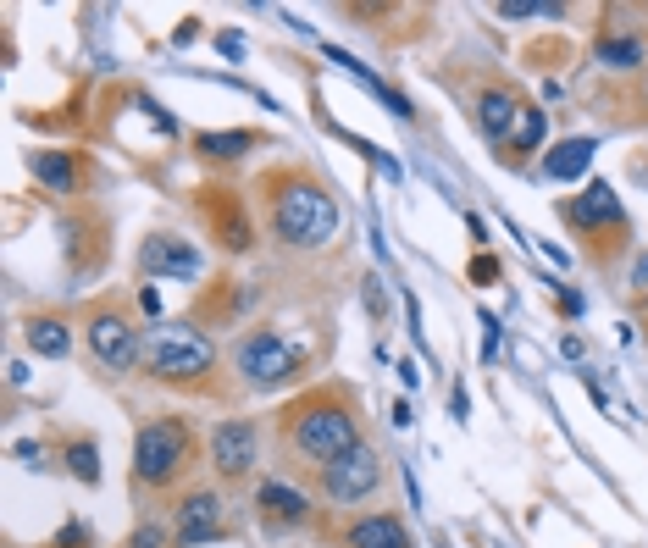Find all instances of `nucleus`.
Wrapping results in <instances>:
<instances>
[{
	"mask_svg": "<svg viewBox=\"0 0 648 548\" xmlns=\"http://www.w3.org/2000/svg\"><path fill=\"white\" fill-rule=\"evenodd\" d=\"M272 227H277V239L294 244V250H322V244L338 233V205H333V194H327L322 183L288 178V183H277Z\"/></svg>",
	"mask_w": 648,
	"mask_h": 548,
	"instance_id": "f257e3e1",
	"label": "nucleus"
},
{
	"mask_svg": "<svg viewBox=\"0 0 648 548\" xmlns=\"http://www.w3.org/2000/svg\"><path fill=\"white\" fill-rule=\"evenodd\" d=\"M294 449L300 454H311V460H322V465H333L338 454H349V449H360V427H355V410H344V405H333V399H322V405H305V410H294Z\"/></svg>",
	"mask_w": 648,
	"mask_h": 548,
	"instance_id": "f03ea898",
	"label": "nucleus"
},
{
	"mask_svg": "<svg viewBox=\"0 0 648 548\" xmlns=\"http://www.w3.org/2000/svg\"><path fill=\"white\" fill-rule=\"evenodd\" d=\"M211 360H216L211 338L194 333V327H161V333H150V344H144V366L161 382H194V377L211 371Z\"/></svg>",
	"mask_w": 648,
	"mask_h": 548,
	"instance_id": "7ed1b4c3",
	"label": "nucleus"
},
{
	"mask_svg": "<svg viewBox=\"0 0 648 548\" xmlns=\"http://www.w3.org/2000/svg\"><path fill=\"white\" fill-rule=\"evenodd\" d=\"M183 449H189V438H183L178 421H144L139 438H133V471H139L144 488H167L183 471Z\"/></svg>",
	"mask_w": 648,
	"mask_h": 548,
	"instance_id": "20e7f679",
	"label": "nucleus"
},
{
	"mask_svg": "<svg viewBox=\"0 0 648 548\" xmlns=\"http://www.w3.org/2000/svg\"><path fill=\"white\" fill-rule=\"evenodd\" d=\"M305 366V349L288 344V338L277 333H250L239 344V377L250 382V388H277V382H294Z\"/></svg>",
	"mask_w": 648,
	"mask_h": 548,
	"instance_id": "39448f33",
	"label": "nucleus"
},
{
	"mask_svg": "<svg viewBox=\"0 0 648 548\" xmlns=\"http://www.w3.org/2000/svg\"><path fill=\"white\" fill-rule=\"evenodd\" d=\"M383 482V465H377V454L360 443V449H349V454H338L333 465H322V488H327V499L333 504H355V499H366V493Z\"/></svg>",
	"mask_w": 648,
	"mask_h": 548,
	"instance_id": "423d86ee",
	"label": "nucleus"
},
{
	"mask_svg": "<svg viewBox=\"0 0 648 548\" xmlns=\"http://www.w3.org/2000/svg\"><path fill=\"white\" fill-rule=\"evenodd\" d=\"M89 349H95L100 360H106L111 371H128L133 360H139V333H133L122 316H111V310H100L95 322H89Z\"/></svg>",
	"mask_w": 648,
	"mask_h": 548,
	"instance_id": "0eeeda50",
	"label": "nucleus"
},
{
	"mask_svg": "<svg viewBox=\"0 0 648 548\" xmlns=\"http://www.w3.org/2000/svg\"><path fill=\"white\" fill-rule=\"evenodd\" d=\"M211 460H216L222 477H244L255 465V427L250 421H222L216 438H211Z\"/></svg>",
	"mask_w": 648,
	"mask_h": 548,
	"instance_id": "6e6552de",
	"label": "nucleus"
},
{
	"mask_svg": "<svg viewBox=\"0 0 648 548\" xmlns=\"http://www.w3.org/2000/svg\"><path fill=\"white\" fill-rule=\"evenodd\" d=\"M216 532H222V499H216V493H189L183 510H178L172 537H178L183 548H194V543H211Z\"/></svg>",
	"mask_w": 648,
	"mask_h": 548,
	"instance_id": "1a4fd4ad",
	"label": "nucleus"
},
{
	"mask_svg": "<svg viewBox=\"0 0 648 548\" xmlns=\"http://www.w3.org/2000/svg\"><path fill=\"white\" fill-rule=\"evenodd\" d=\"M139 261H144V272H156V277H200V255H194V244H183V239H167V233H156V239L139 250Z\"/></svg>",
	"mask_w": 648,
	"mask_h": 548,
	"instance_id": "9d476101",
	"label": "nucleus"
},
{
	"mask_svg": "<svg viewBox=\"0 0 648 548\" xmlns=\"http://www.w3.org/2000/svg\"><path fill=\"white\" fill-rule=\"evenodd\" d=\"M560 216H565L571 227H604V222H621V205H615V189H610V183H593L588 194L565 200Z\"/></svg>",
	"mask_w": 648,
	"mask_h": 548,
	"instance_id": "9b49d317",
	"label": "nucleus"
},
{
	"mask_svg": "<svg viewBox=\"0 0 648 548\" xmlns=\"http://www.w3.org/2000/svg\"><path fill=\"white\" fill-rule=\"evenodd\" d=\"M255 510L277 526H300L311 504H305V493L288 488V482H261V488H255Z\"/></svg>",
	"mask_w": 648,
	"mask_h": 548,
	"instance_id": "f8f14e48",
	"label": "nucleus"
},
{
	"mask_svg": "<svg viewBox=\"0 0 648 548\" xmlns=\"http://www.w3.org/2000/svg\"><path fill=\"white\" fill-rule=\"evenodd\" d=\"M349 548H410V532L394 515H366L349 526Z\"/></svg>",
	"mask_w": 648,
	"mask_h": 548,
	"instance_id": "ddd939ff",
	"label": "nucleus"
},
{
	"mask_svg": "<svg viewBox=\"0 0 648 548\" xmlns=\"http://www.w3.org/2000/svg\"><path fill=\"white\" fill-rule=\"evenodd\" d=\"M205 216H211L216 239L228 244V250H250V222L239 216V205H233V194H205Z\"/></svg>",
	"mask_w": 648,
	"mask_h": 548,
	"instance_id": "4468645a",
	"label": "nucleus"
},
{
	"mask_svg": "<svg viewBox=\"0 0 648 548\" xmlns=\"http://www.w3.org/2000/svg\"><path fill=\"white\" fill-rule=\"evenodd\" d=\"M510 122H521L516 95H504V89H482V100H477V128L488 133V139H510Z\"/></svg>",
	"mask_w": 648,
	"mask_h": 548,
	"instance_id": "2eb2a0df",
	"label": "nucleus"
},
{
	"mask_svg": "<svg viewBox=\"0 0 648 548\" xmlns=\"http://www.w3.org/2000/svg\"><path fill=\"white\" fill-rule=\"evenodd\" d=\"M593 150H599L593 139H565V144H554L549 161H543V178H554V183L582 178V172H588V161H593Z\"/></svg>",
	"mask_w": 648,
	"mask_h": 548,
	"instance_id": "dca6fc26",
	"label": "nucleus"
},
{
	"mask_svg": "<svg viewBox=\"0 0 648 548\" xmlns=\"http://www.w3.org/2000/svg\"><path fill=\"white\" fill-rule=\"evenodd\" d=\"M28 344H34V355H45V360H67L72 355V338H67V327L61 322H28Z\"/></svg>",
	"mask_w": 648,
	"mask_h": 548,
	"instance_id": "f3484780",
	"label": "nucleus"
},
{
	"mask_svg": "<svg viewBox=\"0 0 648 548\" xmlns=\"http://www.w3.org/2000/svg\"><path fill=\"white\" fill-rule=\"evenodd\" d=\"M255 144V133H200V155L205 161H233Z\"/></svg>",
	"mask_w": 648,
	"mask_h": 548,
	"instance_id": "a211bd4d",
	"label": "nucleus"
},
{
	"mask_svg": "<svg viewBox=\"0 0 648 548\" xmlns=\"http://www.w3.org/2000/svg\"><path fill=\"white\" fill-rule=\"evenodd\" d=\"M643 61V45L637 39H599V67H615V72H626V67H637Z\"/></svg>",
	"mask_w": 648,
	"mask_h": 548,
	"instance_id": "6ab92c4d",
	"label": "nucleus"
},
{
	"mask_svg": "<svg viewBox=\"0 0 648 548\" xmlns=\"http://www.w3.org/2000/svg\"><path fill=\"white\" fill-rule=\"evenodd\" d=\"M34 178L50 183V189H72V161L56 155V150H45V155H34Z\"/></svg>",
	"mask_w": 648,
	"mask_h": 548,
	"instance_id": "aec40b11",
	"label": "nucleus"
},
{
	"mask_svg": "<svg viewBox=\"0 0 648 548\" xmlns=\"http://www.w3.org/2000/svg\"><path fill=\"white\" fill-rule=\"evenodd\" d=\"M543 128H549V117H543L538 106H527V111H521V122H516V139H510V144H516L521 155L538 150V144H543Z\"/></svg>",
	"mask_w": 648,
	"mask_h": 548,
	"instance_id": "412c9836",
	"label": "nucleus"
},
{
	"mask_svg": "<svg viewBox=\"0 0 648 548\" xmlns=\"http://www.w3.org/2000/svg\"><path fill=\"white\" fill-rule=\"evenodd\" d=\"M67 465H72V477H78V482H100V454H95V443H72V449H67Z\"/></svg>",
	"mask_w": 648,
	"mask_h": 548,
	"instance_id": "4be33fe9",
	"label": "nucleus"
},
{
	"mask_svg": "<svg viewBox=\"0 0 648 548\" xmlns=\"http://www.w3.org/2000/svg\"><path fill=\"white\" fill-rule=\"evenodd\" d=\"M493 355H499V322L482 316V360H493Z\"/></svg>",
	"mask_w": 648,
	"mask_h": 548,
	"instance_id": "5701e85b",
	"label": "nucleus"
},
{
	"mask_svg": "<svg viewBox=\"0 0 648 548\" xmlns=\"http://www.w3.org/2000/svg\"><path fill=\"white\" fill-rule=\"evenodd\" d=\"M128 548H161V532L156 526H139V532H133V543Z\"/></svg>",
	"mask_w": 648,
	"mask_h": 548,
	"instance_id": "b1692460",
	"label": "nucleus"
},
{
	"mask_svg": "<svg viewBox=\"0 0 648 548\" xmlns=\"http://www.w3.org/2000/svg\"><path fill=\"white\" fill-rule=\"evenodd\" d=\"M366 310H372V316H383V288H377V277H366Z\"/></svg>",
	"mask_w": 648,
	"mask_h": 548,
	"instance_id": "393cba45",
	"label": "nucleus"
},
{
	"mask_svg": "<svg viewBox=\"0 0 648 548\" xmlns=\"http://www.w3.org/2000/svg\"><path fill=\"white\" fill-rule=\"evenodd\" d=\"M449 410H455V421H466V410H471L466 388H455V394H449Z\"/></svg>",
	"mask_w": 648,
	"mask_h": 548,
	"instance_id": "a878e982",
	"label": "nucleus"
},
{
	"mask_svg": "<svg viewBox=\"0 0 648 548\" xmlns=\"http://www.w3.org/2000/svg\"><path fill=\"white\" fill-rule=\"evenodd\" d=\"M17 460H39V465H45V449H39V443H17Z\"/></svg>",
	"mask_w": 648,
	"mask_h": 548,
	"instance_id": "bb28decb",
	"label": "nucleus"
},
{
	"mask_svg": "<svg viewBox=\"0 0 648 548\" xmlns=\"http://www.w3.org/2000/svg\"><path fill=\"white\" fill-rule=\"evenodd\" d=\"M560 355L565 360H582V338H560Z\"/></svg>",
	"mask_w": 648,
	"mask_h": 548,
	"instance_id": "cd10ccee",
	"label": "nucleus"
}]
</instances>
